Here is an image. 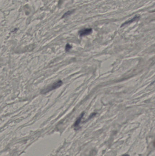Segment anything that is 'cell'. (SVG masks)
I'll list each match as a JSON object with an SVG mask.
<instances>
[{"instance_id":"cell-7","label":"cell","mask_w":155,"mask_h":156,"mask_svg":"<svg viewBox=\"0 0 155 156\" xmlns=\"http://www.w3.org/2000/svg\"><path fill=\"white\" fill-rule=\"evenodd\" d=\"M123 156H128V155H123Z\"/></svg>"},{"instance_id":"cell-6","label":"cell","mask_w":155,"mask_h":156,"mask_svg":"<svg viewBox=\"0 0 155 156\" xmlns=\"http://www.w3.org/2000/svg\"><path fill=\"white\" fill-rule=\"evenodd\" d=\"M73 12V11H67V12H66L65 14L62 17V18L66 17H67V16H68V15H69L71 14Z\"/></svg>"},{"instance_id":"cell-1","label":"cell","mask_w":155,"mask_h":156,"mask_svg":"<svg viewBox=\"0 0 155 156\" xmlns=\"http://www.w3.org/2000/svg\"><path fill=\"white\" fill-rule=\"evenodd\" d=\"M62 84H63V82L61 80H58L56 82H54L52 85H49L48 86L46 87V88L42 89L41 91V93L45 94L46 93L49 92L52 90H53L54 89H57L59 87H60V86H61L62 85Z\"/></svg>"},{"instance_id":"cell-4","label":"cell","mask_w":155,"mask_h":156,"mask_svg":"<svg viewBox=\"0 0 155 156\" xmlns=\"http://www.w3.org/2000/svg\"><path fill=\"white\" fill-rule=\"evenodd\" d=\"M139 18H140V17H139V16H136V17H135L134 18H133L132 19H131L130 20H129V21H126V22H125V23H124L123 24H122V26H121V27H122V26H123L124 25L128 24H129V23H132V22H134V21H136L138 20V19H139Z\"/></svg>"},{"instance_id":"cell-3","label":"cell","mask_w":155,"mask_h":156,"mask_svg":"<svg viewBox=\"0 0 155 156\" xmlns=\"http://www.w3.org/2000/svg\"><path fill=\"white\" fill-rule=\"evenodd\" d=\"M84 112H83L82 113H81V115H80V116L79 117H78V119L77 120V121H76L74 125V127L75 128H77L79 126L81 122V120L82 119L83 117H84Z\"/></svg>"},{"instance_id":"cell-2","label":"cell","mask_w":155,"mask_h":156,"mask_svg":"<svg viewBox=\"0 0 155 156\" xmlns=\"http://www.w3.org/2000/svg\"><path fill=\"white\" fill-rule=\"evenodd\" d=\"M92 32V29H82L79 32V34L80 36H84L90 34Z\"/></svg>"},{"instance_id":"cell-5","label":"cell","mask_w":155,"mask_h":156,"mask_svg":"<svg viewBox=\"0 0 155 156\" xmlns=\"http://www.w3.org/2000/svg\"><path fill=\"white\" fill-rule=\"evenodd\" d=\"M72 48V46L70 45L69 44H67L66 46V48H65V49H66V52H69V50Z\"/></svg>"}]
</instances>
